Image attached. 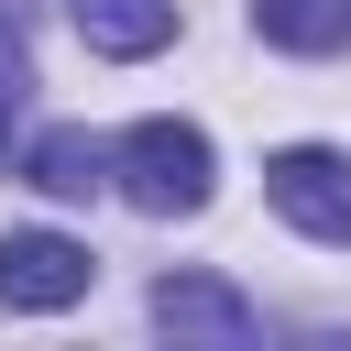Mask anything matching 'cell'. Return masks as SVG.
<instances>
[{"label": "cell", "instance_id": "obj_3", "mask_svg": "<svg viewBox=\"0 0 351 351\" xmlns=\"http://www.w3.org/2000/svg\"><path fill=\"white\" fill-rule=\"evenodd\" d=\"M88 241H66V230H0V307H77L88 296Z\"/></svg>", "mask_w": 351, "mask_h": 351}, {"label": "cell", "instance_id": "obj_5", "mask_svg": "<svg viewBox=\"0 0 351 351\" xmlns=\"http://www.w3.org/2000/svg\"><path fill=\"white\" fill-rule=\"evenodd\" d=\"M66 22L88 33V55H121V66L176 44V0H66Z\"/></svg>", "mask_w": 351, "mask_h": 351}, {"label": "cell", "instance_id": "obj_4", "mask_svg": "<svg viewBox=\"0 0 351 351\" xmlns=\"http://www.w3.org/2000/svg\"><path fill=\"white\" fill-rule=\"evenodd\" d=\"M154 329L165 340H208V351H252V296L241 285H219V274H165L154 285Z\"/></svg>", "mask_w": 351, "mask_h": 351}, {"label": "cell", "instance_id": "obj_6", "mask_svg": "<svg viewBox=\"0 0 351 351\" xmlns=\"http://www.w3.org/2000/svg\"><path fill=\"white\" fill-rule=\"evenodd\" d=\"M252 33L285 55H340L351 44V0H252Z\"/></svg>", "mask_w": 351, "mask_h": 351}, {"label": "cell", "instance_id": "obj_1", "mask_svg": "<svg viewBox=\"0 0 351 351\" xmlns=\"http://www.w3.org/2000/svg\"><path fill=\"white\" fill-rule=\"evenodd\" d=\"M110 176L143 219H186V208H208V132L197 121H132Z\"/></svg>", "mask_w": 351, "mask_h": 351}, {"label": "cell", "instance_id": "obj_7", "mask_svg": "<svg viewBox=\"0 0 351 351\" xmlns=\"http://www.w3.org/2000/svg\"><path fill=\"white\" fill-rule=\"evenodd\" d=\"M22 176H33L44 197H99V186H110V154H99L88 132H44V143L22 154Z\"/></svg>", "mask_w": 351, "mask_h": 351}, {"label": "cell", "instance_id": "obj_8", "mask_svg": "<svg viewBox=\"0 0 351 351\" xmlns=\"http://www.w3.org/2000/svg\"><path fill=\"white\" fill-rule=\"evenodd\" d=\"M22 99H33V55H22V22L0 11V165H11V132H22Z\"/></svg>", "mask_w": 351, "mask_h": 351}, {"label": "cell", "instance_id": "obj_2", "mask_svg": "<svg viewBox=\"0 0 351 351\" xmlns=\"http://www.w3.org/2000/svg\"><path fill=\"white\" fill-rule=\"evenodd\" d=\"M263 197H274L285 230L351 252V154H329V143H285V154L263 165Z\"/></svg>", "mask_w": 351, "mask_h": 351}]
</instances>
